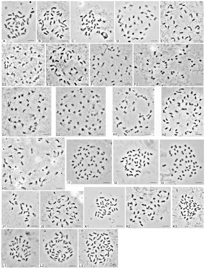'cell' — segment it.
<instances>
[{
  "mask_svg": "<svg viewBox=\"0 0 205 269\" xmlns=\"http://www.w3.org/2000/svg\"><path fill=\"white\" fill-rule=\"evenodd\" d=\"M64 137H3L1 142V190H64Z\"/></svg>",
  "mask_w": 205,
  "mask_h": 269,
  "instance_id": "cell-1",
  "label": "cell"
},
{
  "mask_svg": "<svg viewBox=\"0 0 205 269\" xmlns=\"http://www.w3.org/2000/svg\"><path fill=\"white\" fill-rule=\"evenodd\" d=\"M204 44L133 45V81L139 87H204Z\"/></svg>",
  "mask_w": 205,
  "mask_h": 269,
  "instance_id": "cell-2",
  "label": "cell"
},
{
  "mask_svg": "<svg viewBox=\"0 0 205 269\" xmlns=\"http://www.w3.org/2000/svg\"><path fill=\"white\" fill-rule=\"evenodd\" d=\"M51 99L49 87H2V136H51Z\"/></svg>",
  "mask_w": 205,
  "mask_h": 269,
  "instance_id": "cell-3",
  "label": "cell"
},
{
  "mask_svg": "<svg viewBox=\"0 0 205 269\" xmlns=\"http://www.w3.org/2000/svg\"><path fill=\"white\" fill-rule=\"evenodd\" d=\"M106 110L104 87H57V135L105 136Z\"/></svg>",
  "mask_w": 205,
  "mask_h": 269,
  "instance_id": "cell-4",
  "label": "cell"
},
{
  "mask_svg": "<svg viewBox=\"0 0 205 269\" xmlns=\"http://www.w3.org/2000/svg\"><path fill=\"white\" fill-rule=\"evenodd\" d=\"M161 134L173 137L205 136L204 87H162Z\"/></svg>",
  "mask_w": 205,
  "mask_h": 269,
  "instance_id": "cell-5",
  "label": "cell"
},
{
  "mask_svg": "<svg viewBox=\"0 0 205 269\" xmlns=\"http://www.w3.org/2000/svg\"><path fill=\"white\" fill-rule=\"evenodd\" d=\"M112 142L113 184L159 185V140L116 139Z\"/></svg>",
  "mask_w": 205,
  "mask_h": 269,
  "instance_id": "cell-6",
  "label": "cell"
},
{
  "mask_svg": "<svg viewBox=\"0 0 205 269\" xmlns=\"http://www.w3.org/2000/svg\"><path fill=\"white\" fill-rule=\"evenodd\" d=\"M159 185H205V139L159 140Z\"/></svg>",
  "mask_w": 205,
  "mask_h": 269,
  "instance_id": "cell-7",
  "label": "cell"
},
{
  "mask_svg": "<svg viewBox=\"0 0 205 269\" xmlns=\"http://www.w3.org/2000/svg\"><path fill=\"white\" fill-rule=\"evenodd\" d=\"M109 139L66 140V181L74 185L113 184V142Z\"/></svg>",
  "mask_w": 205,
  "mask_h": 269,
  "instance_id": "cell-8",
  "label": "cell"
},
{
  "mask_svg": "<svg viewBox=\"0 0 205 269\" xmlns=\"http://www.w3.org/2000/svg\"><path fill=\"white\" fill-rule=\"evenodd\" d=\"M154 87L112 89V132L118 136L154 135Z\"/></svg>",
  "mask_w": 205,
  "mask_h": 269,
  "instance_id": "cell-9",
  "label": "cell"
},
{
  "mask_svg": "<svg viewBox=\"0 0 205 269\" xmlns=\"http://www.w3.org/2000/svg\"><path fill=\"white\" fill-rule=\"evenodd\" d=\"M160 1V43L204 44L205 0Z\"/></svg>",
  "mask_w": 205,
  "mask_h": 269,
  "instance_id": "cell-10",
  "label": "cell"
},
{
  "mask_svg": "<svg viewBox=\"0 0 205 269\" xmlns=\"http://www.w3.org/2000/svg\"><path fill=\"white\" fill-rule=\"evenodd\" d=\"M159 42V0H115V43Z\"/></svg>",
  "mask_w": 205,
  "mask_h": 269,
  "instance_id": "cell-11",
  "label": "cell"
},
{
  "mask_svg": "<svg viewBox=\"0 0 205 269\" xmlns=\"http://www.w3.org/2000/svg\"><path fill=\"white\" fill-rule=\"evenodd\" d=\"M125 227L171 228V187L126 186Z\"/></svg>",
  "mask_w": 205,
  "mask_h": 269,
  "instance_id": "cell-12",
  "label": "cell"
},
{
  "mask_svg": "<svg viewBox=\"0 0 205 269\" xmlns=\"http://www.w3.org/2000/svg\"><path fill=\"white\" fill-rule=\"evenodd\" d=\"M2 87L46 86L45 44L1 43Z\"/></svg>",
  "mask_w": 205,
  "mask_h": 269,
  "instance_id": "cell-13",
  "label": "cell"
},
{
  "mask_svg": "<svg viewBox=\"0 0 205 269\" xmlns=\"http://www.w3.org/2000/svg\"><path fill=\"white\" fill-rule=\"evenodd\" d=\"M70 43H115V0H70Z\"/></svg>",
  "mask_w": 205,
  "mask_h": 269,
  "instance_id": "cell-14",
  "label": "cell"
},
{
  "mask_svg": "<svg viewBox=\"0 0 205 269\" xmlns=\"http://www.w3.org/2000/svg\"><path fill=\"white\" fill-rule=\"evenodd\" d=\"M46 86H89V45L45 44Z\"/></svg>",
  "mask_w": 205,
  "mask_h": 269,
  "instance_id": "cell-15",
  "label": "cell"
},
{
  "mask_svg": "<svg viewBox=\"0 0 205 269\" xmlns=\"http://www.w3.org/2000/svg\"><path fill=\"white\" fill-rule=\"evenodd\" d=\"M133 45H89L90 86H133Z\"/></svg>",
  "mask_w": 205,
  "mask_h": 269,
  "instance_id": "cell-16",
  "label": "cell"
},
{
  "mask_svg": "<svg viewBox=\"0 0 205 269\" xmlns=\"http://www.w3.org/2000/svg\"><path fill=\"white\" fill-rule=\"evenodd\" d=\"M84 228H125V187L86 186L83 190Z\"/></svg>",
  "mask_w": 205,
  "mask_h": 269,
  "instance_id": "cell-17",
  "label": "cell"
},
{
  "mask_svg": "<svg viewBox=\"0 0 205 269\" xmlns=\"http://www.w3.org/2000/svg\"><path fill=\"white\" fill-rule=\"evenodd\" d=\"M83 191H40V228L84 227Z\"/></svg>",
  "mask_w": 205,
  "mask_h": 269,
  "instance_id": "cell-18",
  "label": "cell"
},
{
  "mask_svg": "<svg viewBox=\"0 0 205 269\" xmlns=\"http://www.w3.org/2000/svg\"><path fill=\"white\" fill-rule=\"evenodd\" d=\"M118 267V229H78V268L102 269Z\"/></svg>",
  "mask_w": 205,
  "mask_h": 269,
  "instance_id": "cell-19",
  "label": "cell"
},
{
  "mask_svg": "<svg viewBox=\"0 0 205 269\" xmlns=\"http://www.w3.org/2000/svg\"><path fill=\"white\" fill-rule=\"evenodd\" d=\"M40 268V229H0V268Z\"/></svg>",
  "mask_w": 205,
  "mask_h": 269,
  "instance_id": "cell-20",
  "label": "cell"
},
{
  "mask_svg": "<svg viewBox=\"0 0 205 269\" xmlns=\"http://www.w3.org/2000/svg\"><path fill=\"white\" fill-rule=\"evenodd\" d=\"M1 43H37V0H0Z\"/></svg>",
  "mask_w": 205,
  "mask_h": 269,
  "instance_id": "cell-21",
  "label": "cell"
},
{
  "mask_svg": "<svg viewBox=\"0 0 205 269\" xmlns=\"http://www.w3.org/2000/svg\"><path fill=\"white\" fill-rule=\"evenodd\" d=\"M40 268H78V229L40 228Z\"/></svg>",
  "mask_w": 205,
  "mask_h": 269,
  "instance_id": "cell-22",
  "label": "cell"
},
{
  "mask_svg": "<svg viewBox=\"0 0 205 269\" xmlns=\"http://www.w3.org/2000/svg\"><path fill=\"white\" fill-rule=\"evenodd\" d=\"M1 228H40V191L1 190Z\"/></svg>",
  "mask_w": 205,
  "mask_h": 269,
  "instance_id": "cell-23",
  "label": "cell"
},
{
  "mask_svg": "<svg viewBox=\"0 0 205 269\" xmlns=\"http://www.w3.org/2000/svg\"><path fill=\"white\" fill-rule=\"evenodd\" d=\"M37 43H70V0H37Z\"/></svg>",
  "mask_w": 205,
  "mask_h": 269,
  "instance_id": "cell-24",
  "label": "cell"
},
{
  "mask_svg": "<svg viewBox=\"0 0 205 269\" xmlns=\"http://www.w3.org/2000/svg\"><path fill=\"white\" fill-rule=\"evenodd\" d=\"M171 227H205V186L171 187Z\"/></svg>",
  "mask_w": 205,
  "mask_h": 269,
  "instance_id": "cell-25",
  "label": "cell"
}]
</instances>
